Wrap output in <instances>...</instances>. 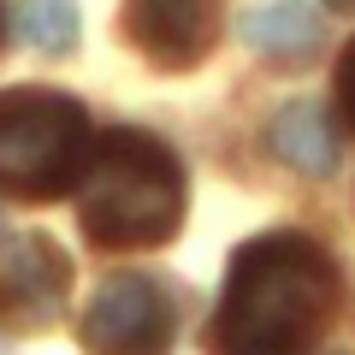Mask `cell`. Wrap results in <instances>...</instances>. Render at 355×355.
<instances>
[{"label":"cell","mask_w":355,"mask_h":355,"mask_svg":"<svg viewBox=\"0 0 355 355\" xmlns=\"http://www.w3.org/2000/svg\"><path fill=\"white\" fill-rule=\"evenodd\" d=\"M338 314V266L302 231L249 237L225 266L207 343L214 355H308Z\"/></svg>","instance_id":"cell-1"},{"label":"cell","mask_w":355,"mask_h":355,"mask_svg":"<svg viewBox=\"0 0 355 355\" xmlns=\"http://www.w3.org/2000/svg\"><path fill=\"white\" fill-rule=\"evenodd\" d=\"M77 219L89 243L101 249H160L184 225V166L148 130H107L89 137L83 172H77Z\"/></svg>","instance_id":"cell-2"},{"label":"cell","mask_w":355,"mask_h":355,"mask_svg":"<svg viewBox=\"0 0 355 355\" xmlns=\"http://www.w3.org/2000/svg\"><path fill=\"white\" fill-rule=\"evenodd\" d=\"M89 154V113L60 89L0 95V196L53 202L77 184Z\"/></svg>","instance_id":"cell-3"},{"label":"cell","mask_w":355,"mask_h":355,"mask_svg":"<svg viewBox=\"0 0 355 355\" xmlns=\"http://www.w3.org/2000/svg\"><path fill=\"white\" fill-rule=\"evenodd\" d=\"M178 338V302L154 272H113L83 308L89 355H166Z\"/></svg>","instance_id":"cell-4"},{"label":"cell","mask_w":355,"mask_h":355,"mask_svg":"<svg viewBox=\"0 0 355 355\" xmlns=\"http://www.w3.org/2000/svg\"><path fill=\"white\" fill-rule=\"evenodd\" d=\"M65 296H71V261L53 237L24 231L0 254V326L6 331H42L48 320H60Z\"/></svg>","instance_id":"cell-5"},{"label":"cell","mask_w":355,"mask_h":355,"mask_svg":"<svg viewBox=\"0 0 355 355\" xmlns=\"http://www.w3.org/2000/svg\"><path fill=\"white\" fill-rule=\"evenodd\" d=\"M219 24L207 0H130L125 6V42L154 60L160 71H190L207 60Z\"/></svg>","instance_id":"cell-6"},{"label":"cell","mask_w":355,"mask_h":355,"mask_svg":"<svg viewBox=\"0 0 355 355\" xmlns=\"http://www.w3.org/2000/svg\"><path fill=\"white\" fill-rule=\"evenodd\" d=\"M266 142H272V154H279L291 172H302V178H331L338 172V125H331V113L320 101L279 107L272 125H266Z\"/></svg>","instance_id":"cell-7"},{"label":"cell","mask_w":355,"mask_h":355,"mask_svg":"<svg viewBox=\"0 0 355 355\" xmlns=\"http://www.w3.org/2000/svg\"><path fill=\"white\" fill-rule=\"evenodd\" d=\"M243 42L272 65H308L326 48V24H320L314 6H302V0H272V6H254L243 18Z\"/></svg>","instance_id":"cell-8"},{"label":"cell","mask_w":355,"mask_h":355,"mask_svg":"<svg viewBox=\"0 0 355 355\" xmlns=\"http://www.w3.org/2000/svg\"><path fill=\"white\" fill-rule=\"evenodd\" d=\"M18 36L36 53H71L83 36L77 0H18Z\"/></svg>","instance_id":"cell-9"},{"label":"cell","mask_w":355,"mask_h":355,"mask_svg":"<svg viewBox=\"0 0 355 355\" xmlns=\"http://www.w3.org/2000/svg\"><path fill=\"white\" fill-rule=\"evenodd\" d=\"M338 107H343V119L355 125V42L343 48V65H338Z\"/></svg>","instance_id":"cell-10"},{"label":"cell","mask_w":355,"mask_h":355,"mask_svg":"<svg viewBox=\"0 0 355 355\" xmlns=\"http://www.w3.org/2000/svg\"><path fill=\"white\" fill-rule=\"evenodd\" d=\"M331 6H349V0H331Z\"/></svg>","instance_id":"cell-11"}]
</instances>
